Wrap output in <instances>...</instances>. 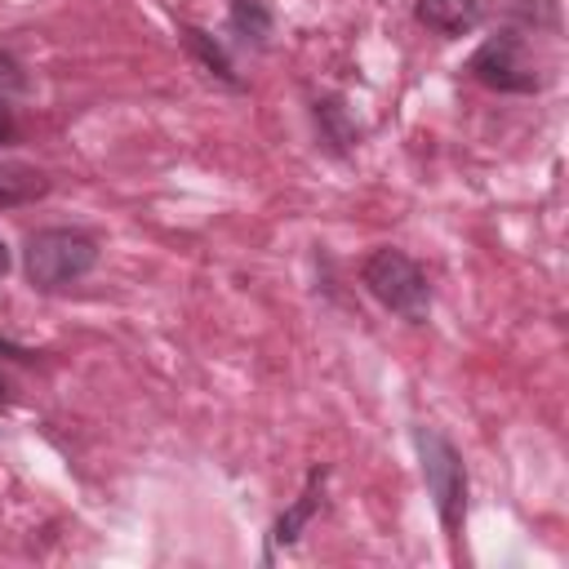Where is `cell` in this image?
Segmentation results:
<instances>
[{
    "instance_id": "obj_4",
    "label": "cell",
    "mask_w": 569,
    "mask_h": 569,
    "mask_svg": "<svg viewBox=\"0 0 569 569\" xmlns=\"http://www.w3.org/2000/svg\"><path fill=\"white\" fill-rule=\"evenodd\" d=\"M467 71H471V80H480L485 89H498V93H538V89H542V80H538V71H533V62L525 58L516 31L489 36V40L471 53Z\"/></svg>"
},
{
    "instance_id": "obj_12",
    "label": "cell",
    "mask_w": 569,
    "mask_h": 569,
    "mask_svg": "<svg viewBox=\"0 0 569 569\" xmlns=\"http://www.w3.org/2000/svg\"><path fill=\"white\" fill-rule=\"evenodd\" d=\"M18 138V120H13V111H9V102L0 98V147H9Z\"/></svg>"
},
{
    "instance_id": "obj_13",
    "label": "cell",
    "mask_w": 569,
    "mask_h": 569,
    "mask_svg": "<svg viewBox=\"0 0 569 569\" xmlns=\"http://www.w3.org/2000/svg\"><path fill=\"white\" fill-rule=\"evenodd\" d=\"M9 262H13V258H9V244H4V240H0V276H4V271H9Z\"/></svg>"
},
{
    "instance_id": "obj_11",
    "label": "cell",
    "mask_w": 569,
    "mask_h": 569,
    "mask_svg": "<svg viewBox=\"0 0 569 569\" xmlns=\"http://www.w3.org/2000/svg\"><path fill=\"white\" fill-rule=\"evenodd\" d=\"M22 89H27V71H22V62H18L9 49H0V98L22 93Z\"/></svg>"
},
{
    "instance_id": "obj_9",
    "label": "cell",
    "mask_w": 569,
    "mask_h": 569,
    "mask_svg": "<svg viewBox=\"0 0 569 569\" xmlns=\"http://www.w3.org/2000/svg\"><path fill=\"white\" fill-rule=\"evenodd\" d=\"M182 40H187V49L200 58V67L209 71V76H218L222 84H231V89H240V76H236V67H231V58H227V49L209 36V31H200V27H182Z\"/></svg>"
},
{
    "instance_id": "obj_8",
    "label": "cell",
    "mask_w": 569,
    "mask_h": 569,
    "mask_svg": "<svg viewBox=\"0 0 569 569\" xmlns=\"http://www.w3.org/2000/svg\"><path fill=\"white\" fill-rule=\"evenodd\" d=\"M49 191V178L31 164H18V160H0V209H18V204H31Z\"/></svg>"
},
{
    "instance_id": "obj_10",
    "label": "cell",
    "mask_w": 569,
    "mask_h": 569,
    "mask_svg": "<svg viewBox=\"0 0 569 569\" xmlns=\"http://www.w3.org/2000/svg\"><path fill=\"white\" fill-rule=\"evenodd\" d=\"M271 0H231V31L244 44H267L271 40Z\"/></svg>"
},
{
    "instance_id": "obj_1",
    "label": "cell",
    "mask_w": 569,
    "mask_h": 569,
    "mask_svg": "<svg viewBox=\"0 0 569 569\" xmlns=\"http://www.w3.org/2000/svg\"><path fill=\"white\" fill-rule=\"evenodd\" d=\"M22 267H27V280L40 293H58V289L76 284L80 276H89L98 267V240L76 231V227L31 231L27 249H22Z\"/></svg>"
},
{
    "instance_id": "obj_5",
    "label": "cell",
    "mask_w": 569,
    "mask_h": 569,
    "mask_svg": "<svg viewBox=\"0 0 569 569\" xmlns=\"http://www.w3.org/2000/svg\"><path fill=\"white\" fill-rule=\"evenodd\" d=\"M413 18H418L427 31L453 40V36H471V31L480 27L485 9H480V0H418V4H413Z\"/></svg>"
},
{
    "instance_id": "obj_3",
    "label": "cell",
    "mask_w": 569,
    "mask_h": 569,
    "mask_svg": "<svg viewBox=\"0 0 569 569\" xmlns=\"http://www.w3.org/2000/svg\"><path fill=\"white\" fill-rule=\"evenodd\" d=\"M413 445H418L422 480H427L431 507L440 516V529L449 538H458L462 533V520H467V467H462L453 440L440 436L436 427H413Z\"/></svg>"
},
{
    "instance_id": "obj_7",
    "label": "cell",
    "mask_w": 569,
    "mask_h": 569,
    "mask_svg": "<svg viewBox=\"0 0 569 569\" xmlns=\"http://www.w3.org/2000/svg\"><path fill=\"white\" fill-rule=\"evenodd\" d=\"M311 116H316V124H320V138L342 156V151H351L356 142H360V124L351 120V111H347V102L342 98H316V107H311Z\"/></svg>"
},
{
    "instance_id": "obj_2",
    "label": "cell",
    "mask_w": 569,
    "mask_h": 569,
    "mask_svg": "<svg viewBox=\"0 0 569 569\" xmlns=\"http://www.w3.org/2000/svg\"><path fill=\"white\" fill-rule=\"evenodd\" d=\"M360 280L365 289L387 307L396 311L400 320L409 325H422L431 316V284H427V271L405 253V249H373L360 267Z\"/></svg>"
},
{
    "instance_id": "obj_6",
    "label": "cell",
    "mask_w": 569,
    "mask_h": 569,
    "mask_svg": "<svg viewBox=\"0 0 569 569\" xmlns=\"http://www.w3.org/2000/svg\"><path fill=\"white\" fill-rule=\"evenodd\" d=\"M320 493H325V467H311V476H307V485H302L298 502H293V507L271 525V551H276V547H293V542H298L302 525L320 511Z\"/></svg>"
},
{
    "instance_id": "obj_14",
    "label": "cell",
    "mask_w": 569,
    "mask_h": 569,
    "mask_svg": "<svg viewBox=\"0 0 569 569\" xmlns=\"http://www.w3.org/2000/svg\"><path fill=\"white\" fill-rule=\"evenodd\" d=\"M9 405V387H4V378H0V409Z\"/></svg>"
}]
</instances>
